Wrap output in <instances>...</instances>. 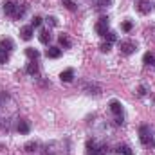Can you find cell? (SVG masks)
Listing matches in <instances>:
<instances>
[{"mask_svg": "<svg viewBox=\"0 0 155 155\" xmlns=\"http://www.w3.org/2000/svg\"><path fill=\"white\" fill-rule=\"evenodd\" d=\"M110 47H112V43H108V41H107V43H101V47H99V49H101L103 52H108V51H110Z\"/></svg>", "mask_w": 155, "mask_h": 155, "instance_id": "cb8c5ba5", "label": "cell"}, {"mask_svg": "<svg viewBox=\"0 0 155 155\" xmlns=\"http://www.w3.org/2000/svg\"><path fill=\"white\" fill-rule=\"evenodd\" d=\"M87 155H105V146L96 141H87Z\"/></svg>", "mask_w": 155, "mask_h": 155, "instance_id": "277c9868", "label": "cell"}, {"mask_svg": "<svg viewBox=\"0 0 155 155\" xmlns=\"http://www.w3.org/2000/svg\"><path fill=\"white\" fill-rule=\"evenodd\" d=\"M119 51L123 52V54H134L135 51H137V43L135 41H132V40H121L119 41Z\"/></svg>", "mask_w": 155, "mask_h": 155, "instance_id": "7a4b0ae2", "label": "cell"}, {"mask_svg": "<svg viewBox=\"0 0 155 155\" xmlns=\"http://www.w3.org/2000/svg\"><path fill=\"white\" fill-rule=\"evenodd\" d=\"M105 38L108 40V43H112V41H116L117 36H116V33H112V31H108L107 35H105Z\"/></svg>", "mask_w": 155, "mask_h": 155, "instance_id": "7402d4cb", "label": "cell"}, {"mask_svg": "<svg viewBox=\"0 0 155 155\" xmlns=\"http://www.w3.org/2000/svg\"><path fill=\"white\" fill-rule=\"evenodd\" d=\"M153 7H155V4L152 0H139L137 2V11L143 13V15H148L150 11H153Z\"/></svg>", "mask_w": 155, "mask_h": 155, "instance_id": "8992f818", "label": "cell"}, {"mask_svg": "<svg viewBox=\"0 0 155 155\" xmlns=\"http://www.w3.org/2000/svg\"><path fill=\"white\" fill-rule=\"evenodd\" d=\"M36 146H38L36 143H27V144H25V150H27V152H35L33 148H36Z\"/></svg>", "mask_w": 155, "mask_h": 155, "instance_id": "d4e9b609", "label": "cell"}, {"mask_svg": "<svg viewBox=\"0 0 155 155\" xmlns=\"http://www.w3.org/2000/svg\"><path fill=\"white\" fill-rule=\"evenodd\" d=\"M45 54H47V58H52L54 60V58H60L61 56V49L60 47H49Z\"/></svg>", "mask_w": 155, "mask_h": 155, "instance_id": "8fae6325", "label": "cell"}, {"mask_svg": "<svg viewBox=\"0 0 155 155\" xmlns=\"http://www.w3.org/2000/svg\"><path fill=\"white\" fill-rule=\"evenodd\" d=\"M60 79L65 81V83H71V81L74 79V71H72V69H65V71L60 74Z\"/></svg>", "mask_w": 155, "mask_h": 155, "instance_id": "30bf717a", "label": "cell"}, {"mask_svg": "<svg viewBox=\"0 0 155 155\" xmlns=\"http://www.w3.org/2000/svg\"><path fill=\"white\" fill-rule=\"evenodd\" d=\"M16 11H18V4H16L15 0H5V2H4V13H5L7 16H13V18H15Z\"/></svg>", "mask_w": 155, "mask_h": 155, "instance_id": "52a82bcc", "label": "cell"}, {"mask_svg": "<svg viewBox=\"0 0 155 155\" xmlns=\"http://www.w3.org/2000/svg\"><path fill=\"white\" fill-rule=\"evenodd\" d=\"M139 139L144 146H153L155 144V139H153V130L148 126V124H143L139 128Z\"/></svg>", "mask_w": 155, "mask_h": 155, "instance_id": "6da1fadb", "label": "cell"}, {"mask_svg": "<svg viewBox=\"0 0 155 155\" xmlns=\"http://www.w3.org/2000/svg\"><path fill=\"white\" fill-rule=\"evenodd\" d=\"M143 63H144V65H148V67H155V54L146 52V54L143 56Z\"/></svg>", "mask_w": 155, "mask_h": 155, "instance_id": "4fadbf2b", "label": "cell"}, {"mask_svg": "<svg viewBox=\"0 0 155 155\" xmlns=\"http://www.w3.org/2000/svg\"><path fill=\"white\" fill-rule=\"evenodd\" d=\"M29 130H31V126H29L27 121H20V123H18V132H20V134L25 135V134H29Z\"/></svg>", "mask_w": 155, "mask_h": 155, "instance_id": "5bb4252c", "label": "cell"}, {"mask_svg": "<svg viewBox=\"0 0 155 155\" xmlns=\"http://www.w3.org/2000/svg\"><path fill=\"white\" fill-rule=\"evenodd\" d=\"M25 56H27L31 61H36V60L40 58V52L36 51V49H33V47H27V49H25Z\"/></svg>", "mask_w": 155, "mask_h": 155, "instance_id": "7c38bea8", "label": "cell"}, {"mask_svg": "<svg viewBox=\"0 0 155 155\" xmlns=\"http://www.w3.org/2000/svg\"><path fill=\"white\" fill-rule=\"evenodd\" d=\"M20 36H22V40L29 41V40L33 38V27H31V25H25V27H22V29H20Z\"/></svg>", "mask_w": 155, "mask_h": 155, "instance_id": "9c48e42d", "label": "cell"}, {"mask_svg": "<svg viewBox=\"0 0 155 155\" xmlns=\"http://www.w3.org/2000/svg\"><path fill=\"white\" fill-rule=\"evenodd\" d=\"M40 41L47 45V43L51 41V33H49V31H41V33H40Z\"/></svg>", "mask_w": 155, "mask_h": 155, "instance_id": "e0dca14e", "label": "cell"}, {"mask_svg": "<svg viewBox=\"0 0 155 155\" xmlns=\"http://www.w3.org/2000/svg\"><path fill=\"white\" fill-rule=\"evenodd\" d=\"M41 22H43V20H41L40 16H35V18H33V22H31V27H33V29H35V27H40V25H41Z\"/></svg>", "mask_w": 155, "mask_h": 155, "instance_id": "44dd1931", "label": "cell"}, {"mask_svg": "<svg viewBox=\"0 0 155 155\" xmlns=\"http://www.w3.org/2000/svg\"><path fill=\"white\" fill-rule=\"evenodd\" d=\"M94 29H96V33H97V35L105 36V35L108 33V18H107V16H101V18L96 22Z\"/></svg>", "mask_w": 155, "mask_h": 155, "instance_id": "5b68a950", "label": "cell"}, {"mask_svg": "<svg viewBox=\"0 0 155 155\" xmlns=\"http://www.w3.org/2000/svg\"><path fill=\"white\" fill-rule=\"evenodd\" d=\"M110 112L116 116L117 124H123V105H121L117 99H112V101H110Z\"/></svg>", "mask_w": 155, "mask_h": 155, "instance_id": "3957f363", "label": "cell"}, {"mask_svg": "<svg viewBox=\"0 0 155 155\" xmlns=\"http://www.w3.org/2000/svg\"><path fill=\"white\" fill-rule=\"evenodd\" d=\"M25 71H27V74H31V76H36V74H38V65H36L35 61H31V63L27 65V69H25Z\"/></svg>", "mask_w": 155, "mask_h": 155, "instance_id": "2e32d148", "label": "cell"}, {"mask_svg": "<svg viewBox=\"0 0 155 155\" xmlns=\"http://www.w3.org/2000/svg\"><path fill=\"white\" fill-rule=\"evenodd\" d=\"M47 22H49L51 25H58V20H56L54 16H49V18H47Z\"/></svg>", "mask_w": 155, "mask_h": 155, "instance_id": "484cf974", "label": "cell"}, {"mask_svg": "<svg viewBox=\"0 0 155 155\" xmlns=\"http://www.w3.org/2000/svg\"><path fill=\"white\" fill-rule=\"evenodd\" d=\"M58 41H60V45H61L63 49H69V47H71V40H69V36H67V35H60Z\"/></svg>", "mask_w": 155, "mask_h": 155, "instance_id": "9a60e30c", "label": "cell"}, {"mask_svg": "<svg viewBox=\"0 0 155 155\" xmlns=\"http://www.w3.org/2000/svg\"><path fill=\"white\" fill-rule=\"evenodd\" d=\"M15 49V41L11 38H0V51H5V52H9V51H13Z\"/></svg>", "mask_w": 155, "mask_h": 155, "instance_id": "ba28073f", "label": "cell"}, {"mask_svg": "<svg viewBox=\"0 0 155 155\" xmlns=\"http://www.w3.org/2000/svg\"><path fill=\"white\" fill-rule=\"evenodd\" d=\"M132 27H134V24H132L130 20H124V22L121 24V29H123L124 33H130V31H132Z\"/></svg>", "mask_w": 155, "mask_h": 155, "instance_id": "d6986e66", "label": "cell"}, {"mask_svg": "<svg viewBox=\"0 0 155 155\" xmlns=\"http://www.w3.org/2000/svg\"><path fill=\"white\" fill-rule=\"evenodd\" d=\"M7 60H9V54H7L5 51H0V65H2V63H5Z\"/></svg>", "mask_w": 155, "mask_h": 155, "instance_id": "603a6c76", "label": "cell"}, {"mask_svg": "<svg viewBox=\"0 0 155 155\" xmlns=\"http://www.w3.org/2000/svg\"><path fill=\"white\" fill-rule=\"evenodd\" d=\"M117 153L121 155H132V150H130V146H124V144H123V146H117V150H116Z\"/></svg>", "mask_w": 155, "mask_h": 155, "instance_id": "ac0fdd59", "label": "cell"}, {"mask_svg": "<svg viewBox=\"0 0 155 155\" xmlns=\"http://www.w3.org/2000/svg\"><path fill=\"white\" fill-rule=\"evenodd\" d=\"M63 5H65L69 11H76V4H74V2H71V0H65V2H63Z\"/></svg>", "mask_w": 155, "mask_h": 155, "instance_id": "ffe728a7", "label": "cell"}, {"mask_svg": "<svg viewBox=\"0 0 155 155\" xmlns=\"http://www.w3.org/2000/svg\"><path fill=\"white\" fill-rule=\"evenodd\" d=\"M99 2V5H110L112 4V0H97Z\"/></svg>", "mask_w": 155, "mask_h": 155, "instance_id": "4316f807", "label": "cell"}]
</instances>
